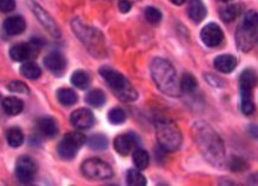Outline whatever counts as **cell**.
Returning <instances> with one entry per match:
<instances>
[{"label": "cell", "instance_id": "6da1fadb", "mask_svg": "<svg viewBox=\"0 0 258 186\" xmlns=\"http://www.w3.org/2000/svg\"><path fill=\"white\" fill-rule=\"evenodd\" d=\"M192 137L203 157L215 167L225 164V147L219 134L205 121L192 125Z\"/></svg>", "mask_w": 258, "mask_h": 186}, {"label": "cell", "instance_id": "7a4b0ae2", "mask_svg": "<svg viewBox=\"0 0 258 186\" xmlns=\"http://www.w3.org/2000/svg\"><path fill=\"white\" fill-rule=\"evenodd\" d=\"M150 72L154 82L163 93L169 97H178L181 86L174 65L164 58H155L151 62Z\"/></svg>", "mask_w": 258, "mask_h": 186}, {"label": "cell", "instance_id": "3957f363", "mask_svg": "<svg viewBox=\"0 0 258 186\" xmlns=\"http://www.w3.org/2000/svg\"><path fill=\"white\" fill-rule=\"evenodd\" d=\"M99 73L106 82L107 86L114 93V96L119 100L125 101V103H131L138 98V92L136 91L134 85L120 72L113 70L110 66H103L100 67Z\"/></svg>", "mask_w": 258, "mask_h": 186}, {"label": "cell", "instance_id": "277c9868", "mask_svg": "<svg viewBox=\"0 0 258 186\" xmlns=\"http://www.w3.org/2000/svg\"><path fill=\"white\" fill-rule=\"evenodd\" d=\"M156 136L163 151L176 152L182 146L183 136L181 128L169 118H163L156 123Z\"/></svg>", "mask_w": 258, "mask_h": 186}, {"label": "cell", "instance_id": "5b68a950", "mask_svg": "<svg viewBox=\"0 0 258 186\" xmlns=\"http://www.w3.org/2000/svg\"><path fill=\"white\" fill-rule=\"evenodd\" d=\"M72 30L81 43L87 47V50L94 56H99L105 50L104 36L98 30L85 25L79 19H73L71 23Z\"/></svg>", "mask_w": 258, "mask_h": 186}, {"label": "cell", "instance_id": "8992f818", "mask_svg": "<svg viewBox=\"0 0 258 186\" xmlns=\"http://www.w3.org/2000/svg\"><path fill=\"white\" fill-rule=\"evenodd\" d=\"M258 85V76L252 69L244 70L239 77L240 90V109L245 116H251L254 112V101L252 92Z\"/></svg>", "mask_w": 258, "mask_h": 186}, {"label": "cell", "instance_id": "52a82bcc", "mask_svg": "<svg viewBox=\"0 0 258 186\" xmlns=\"http://www.w3.org/2000/svg\"><path fill=\"white\" fill-rule=\"evenodd\" d=\"M86 143V138L79 132H69L57 146V152L64 160H72L76 158L78 151Z\"/></svg>", "mask_w": 258, "mask_h": 186}, {"label": "cell", "instance_id": "ba28073f", "mask_svg": "<svg viewBox=\"0 0 258 186\" xmlns=\"http://www.w3.org/2000/svg\"><path fill=\"white\" fill-rule=\"evenodd\" d=\"M81 172L86 178L105 180L113 177V170L106 161L99 158H90L81 164Z\"/></svg>", "mask_w": 258, "mask_h": 186}, {"label": "cell", "instance_id": "9c48e42d", "mask_svg": "<svg viewBox=\"0 0 258 186\" xmlns=\"http://www.w3.org/2000/svg\"><path fill=\"white\" fill-rule=\"evenodd\" d=\"M27 5H29L30 10H31L36 18L38 19V22L42 24L43 28L49 32V35L56 39L60 38L62 32H60L58 24L54 22L52 16H51L42 5H39L38 3H36L35 0H29V2H27Z\"/></svg>", "mask_w": 258, "mask_h": 186}, {"label": "cell", "instance_id": "30bf717a", "mask_svg": "<svg viewBox=\"0 0 258 186\" xmlns=\"http://www.w3.org/2000/svg\"><path fill=\"white\" fill-rule=\"evenodd\" d=\"M38 173V165L36 160L30 155H22L18 158L16 164V175L20 182L30 184L35 180Z\"/></svg>", "mask_w": 258, "mask_h": 186}, {"label": "cell", "instance_id": "8fae6325", "mask_svg": "<svg viewBox=\"0 0 258 186\" xmlns=\"http://www.w3.org/2000/svg\"><path fill=\"white\" fill-rule=\"evenodd\" d=\"M39 47L35 43L27 44V43H19L12 46L10 50V57L15 60V62H26L30 58H33L37 53H39Z\"/></svg>", "mask_w": 258, "mask_h": 186}, {"label": "cell", "instance_id": "7c38bea8", "mask_svg": "<svg viewBox=\"0 0 258 186\" xmlns=\"http://www.w3.org/2000/svg\"><path fill=\"white\" fill-rule=\"evenodd\" d=\"M200 39L208 47H217L223 43L224 33L219 25L215 23H210L204 26V29L200 32Z\"/></svg>", "mask_w": 258, "mask_h": 186}, {"label": "cell", "instance_id": "4fadbf2b", "mask_svg": "<svg viewBox=\"0 0 258 186\" xmlns=\"http://www.w3.org/2000/svg\"><path fill=\"white\" fill-rule=\"evenodd\" d=\"M44 65L54 76L62 77L66 71V59L58 51H54L45 57Z\"/></svg>", "mask_w": 258, "mask_h": 186}, {"label": "cell", "instance_id": "5bb4252c", "mask_svg": "<svg viewBox=\"0 0 258 186\" xmlns=\"http://www.w3.org/2000/svg\"><path fill=\"white\" fill-rule=\"evenodd\" d=\"M138 144L139 143L137 137L134 133L119 134L113 141L114 150L118 152V154L124 155V157H126L131 152H134L135 148H137Z\"/></svg>", "mask_w": 258, "mask_h": 186}, {"label": "cell", "instance_id": "9a60e30c", "mask_svg": "<svg viewBox=\"0 0 258 186\" xmlns=\"http://www.w3.org/2000/svg\"><path fill=\"white\" fill-rule=\"evenodd\" d=\"M70 119L73 126L78 128V130H87V128L92 127L94 124V116L92 111L85 109V107L74 111L71 114Z\"/></svg>", "mask_w": 258, "mask_h": 186}, {"label": "cell", "instance_id": "2e32d148", "mask_svg": "<svg viewBox=\"0 0 258 186\" xmlns=\"http://www.w3.org/2000/svg\"><path fill=\"white\" fill-rule=\"evenodd\" d=\"M4 30L9 36H19L26 30V22L22 16H13L5 20Z\"/></svg>", "mask_w": 258, "mask_h": 186}, {"label": "cell", "instance_id": "e0dca14e", "mask_svg": "<svg viewBox=\"0 0 258 186\" xmlns=\"http://www.w3.org/2000/svg\"><path fill=\"white\" fill-rule=\"evenodd\" d=\"M188 15L189 18L192 20L193 23L199 24L205 19L206 15H208V10L203 0H191L189 3L188 8Z\"/></svg>", "mask_w": 258, "mask_h": 186}, {"label": "cell", "instance_id": "ac0fdd59", "mask_svg": "<svg viewBox=\"0 0 258 186\" xmlns=\"http://www.w3.org/2000/svg\"><path fill=\"white\" fill-rule=\"evenodd\" d=\"M37 127H38V131L40 133L47 138L56 137L59 131L57 121L51 117L39 118L38 121H37Z\"/></svg>", "mask_w": 258, "mask_h": 186}, {"label": "cell", "instance_id": "d6986e66", "mask_svg": "<svg viewBox=\"0 0 258 186\" xmlns=\"http://www.w3.org/2000/svg\"><path fill=\"white\" fill-rule=\"evenodd\" d=\"M216 70L222 73H231L237 66V60L231 55H220L213 60Z\"/></svg>", "mask_w": 258, "mask_h": 186}, {"label": "cell", "instance_id": "ffe728a7", "mask_svg": "<svg viewBox=\"0 0 258 186\" xmlns=\"http://www.w3.org/2000/svg\"><path fill=\"white\" fill-rule=\"evenodd\" d=\"M3 110L9 116H18L24 110V103L17 97H8L3 100Z\"/></svg>", "mask_w": 258, "mask_h": 186}, {"label": "cell", "instance_id": "44dd1931", "mask_svg": "<svg viewBox=\"0 0 258 186\" xmlns=\"http://www.w3.org/2000/svg\"><path fill=\"white\" fill-rule=\"evenodd\" d=\"M57 98H58L59 103L64 106H72L78 101V96L76 91L69 87H62L57 91Z\"/></svg>", "mask_w": 258, "mask_h": 186}, {"label": "cell", "instance_id": "7402d4cb", "mask_svg": "<svg viewBox=\"0 0 258 186\" xmlns=\"http://www.w3.org/2000/svg\"><path fill=\"white\" fill-rule=\"evenodd\" d=\"M71 83L73 86L78 87L80 90H85L90 86L91 84V77L87 72H85L83 70H77L76 72H73L72 77H71Z\"/></svg>", "mask_w": 258, "mask_h": 186}, {"label": "cell", "instance_id": "603a6c76", "mask_svg": "<svg viewBox=\"0 0 258 186\" xmlns=\"http://www.w3.org/2000/svg\"><path fill=\"white\" fill-rule=\"evenodd\" d=\"M132 159L138 170H145L150 164V155L148 151L143 150V148H135L132 152Z\"/></svg>", "mask_w": 258, "mask_h": 186}, {"label": "cell", "instance_id": "cb8c5ba5", "mask_svg": "<svg viewBox=\"0 0 258 186\" xmlns=\"http://www.w3.org/2000/svg\"><path fill=\"white\" fill-rule=\"evenodd\" d=\"M20 73L23 77L27 78L30 80H36L42 76V70L40 67L33 62H26L20 67Z\"/></svg>", "mask_w": 258, "mask_h": 186}, {"label": "cell", "instance_id": "d4e9b609", "mask_svg": "<svg viewBox=\"0 0 258 186\" xmlns=\"http://www.w3.org/2000/svg\"><path fill=\"white\" fill-rule=\"evenodd\" d=\"M245 31L253 33L258 29V12L254 10H250L245 13L243 18L242 26H240Z\"/></svg>", "mask_w": 258, "mask_h": 186}, {"label": "cell", "instance_id": "484cf974", "mask_svg": "<svg viewBox=\"0 0 258 186\" xmlns=\"http://www.w3.org/2000/svg\"><path fill=\"white\" fill-rule=\"evenodd\" d=\"M86 103L91 105L92 107H100L103 106L106 101V96H105L104 91H101L99 89H94L91 90L89 93L86 94V98H85Z\"/></svg>", "mask_w": 258, "mask_h": 186}, {"label": "cell", "instance_id": "4316f807", "mask_svg": "<svg viewBox=\"0 0 258 186\" xmlns=\"http://www.w3.org/2000/svg\"><path fill=\"white\" fill-rule=\"evenodd\" d=\"M181 90L185 93H193L198 87V82H197L196 77L192 73H184L181 78V83H179Z\"/></svg>", "mask_w": 258, "mask_h": 186}, {"label": "cell", "instance_id": "83f0119b", "mask_svg": "<svg viewBox=\"0 0 258 186\" xmlns=\"http://www.w3.org/2000/svg\"><path fill=\"white\" fill-rule=\"evenodd\" d=\"M6 139L11 147H19L24 143V133L19 127H11L8 130L6 133Z\"/></svg>", "mask_w": 258, "mask_h": 186}, {"label": "cell", "instance_id": "f1b7e54d", "mask_svg": "<svg viewBox=\"0 0 258 186\" xmlns=\"http://www.w3.org/2000/svg\"><path fill=\"white\" fill-rule=\"evenodd\" d=\"M240 11H242V8L238 4H232L226 6V8L222 9L220 11V19L223 20L224 23H232L233 20L237 19V17L239 16Z\"/></svg>", "mask_w": 258, "mask_h": 186}, {"label": "cell", "instance_id": "f546056e", "mask_svg": "<svg viewBox=\"0 0 258 186\" xmlns=\"http://www.w3.org/2000/svg\"><path fill=\"white\" fill-rule=\"evenodd\" d=\"M86 143H87V146H89L91 150L103 151L107 147L108 140L104 134L98 133V134H93V136H91L89 139L86 140Z\"/></svg>", "mask_w": 258, "mask_h": 186}, {"label": "cell", "instance_id": "4dcf8cb0", "mask_svg": "<svg viewBox=\"0 0 258 186\" xmlns=\"http://www.w3.org/2000/svg\"><path fill=\"white\" fill-rule=\"evenodd\" d=\"M251 38H252V33L247 32L242 28H239L236 36V40L237 44H238V47L242 51H244V52H245V51H249L251 49V46H252V44H251Z\"/></svg>", "mask_w": 258, "mask_h": 186}, {"label": "cell", "instance_id": "1f68e13d", "mask_svg": "<svg viewBox=\"0 0 258 186\" xmlns=\"http://www.w3.org/2000/svg\"><path fill=\"white\" fill-rule=\"evenodd\" d=\"M126 182L130 186H145L147 185V178L139 170H128L126 173Z\"/></svg>", "mask_w": 258, "mask_h": 186}, {"label": "cell", "instance_id": "d6a6232c", "mask_svg": "<svg viewBox=\"0 0 258 186\" xmlns=\"http://www.w3.org/2000/svg\"><path fill=\"white\" fill-rule=\"evenodd\" d=\"M107 118L108 120H110V123L114 125H120L126 120V113H125V111L123 109H120V107H114V109L110 110V112L107 114Z\"/></svg>", "mask_w": 258, "mask_h": 186}, {"label": "cell", "instance_id": "836d02e7", "mask_svg": "<svg viewBox=\"0 0 258 186\" xmlns=\"http://www.w3.org/2000/svg\"><path fill=\"white\" fill-rule=\"evenodd\" d=\"M145 18H147V20L150 24H152V25H157V24H159L162 22V12L159 11L158 9L154 8V6H149V8H147V10H145Z\"/></svg>", "mask_w": 258, "mask_h": 186}, {"label": "cell", "instance_id": "e575fe53", "mask_svg": "<svg viewBox=\"0 0 258 186\" xmlns=\"http://www.w3.org/2000/svg\"><path fill=\"white\" fill-rule=\"evenodd\" d=\"M229 168L232 172H237V173H240V172H244L247 168V163L245 159L240 157H232L229 161Z\"/></svg>", "mask_w": 258, "mask_h": 186}, {"label": "cell", "instance_id": "d590c367", "mask_svg": "<svg viewBox=\"0 0 258 186\" xmlns=\"http://www.w3.org/2000/svg\"><path fill=\"white\" fill-rule=\"evenodd\" d=\"M8 89L11 91V92H15V93L29 94L30 92L29 86H27L25 83L20 82V80H13V82H11L8 85Z\"/></svg>", "mask_w": 258, "mask_h": 186}, {"label": "cell", "instance_id": "8d00e7d4", "mask_svg": "<svg viewBox=\"0 0 258 186\" xmlns=\"http://www.w3.org/2000/svg\"><path fill=\"white\" fill-rule=\"evenodd\" d=\"M16 0H0V11L3 13H10L15 11Z\"/></svg>", "mask_w": 258, "mask_h": 186}, {"label": "cell", "instance_id": "74e56055", "mask_svg": "<svg viewBox=\"0 0 258 186\" xmlns=\"http://www.w3.org/2000/svg\"><path fill=\"white\" fill-rule=\"evenodd\" d=\"M205 80L213 87H222L223 86L222 80H220L219 78H217L216 76H213V74H205Z\"/></svg>", "mask_w": 258, "mask_h": 186}, {"label": "cell", "instance_id": "f35d334b", "mask_svg": "<svg viewBox=\"0 0 258 186\" xmlns=\"http://www.w3.org/2000/svg\"><path fill=\"white\" fill-rule=\"evenodd\" d=\"M118 8H119V11L121 13H127L132 8V4L128 0H120L119 4H118Z\"/></svg>", "mask_w": 258, "mask_h": 186}, {"label": "cell", "instance_id": "ab89813d", "mask_svg": "<svg viewBox=\"0 0 258 186\" xmlns=\"http://www.w3.org/2000/svg\"><path fill=\"white\" fill-rule=\"evenodd\" d=\"M247 133H249L252 138H254V139H258V125L256 124L249 125V126H247Z\"/></svg>", "mask_w": 258, "mask_h": 186}, {"label": "cell", "instance_id": "60d3db41", "mask_svg": "<svg viewBox=\"0 0 258 186\" xmlns=\"http://www.w3.org/2000/svg\"><path fill=\"white\" fill-rule=\"evenodd\" d=\"M170 2H171L172 4H174V5L179 6V5H183V4H184V3L186 2V0H170Z\"/></svg>", "mask_w": 258, "mask_h": 186}, {"label": "cell", "instance_id": "b9f144b4", "mask_svg": "<svg viewBox=\"0 0 258 186\" xmlns=\"http://www.w3.org/2000/svg\"><path fill=\"white\" fill-rule=\"evenodd\" d=\"M220 3H227V2H231V0H218Z\"/></svg>", "mask_w": 258, "mask_h": 186}, {"label": "cell", "instance_id": "7bdbcfd3", "mask_svg": "<svg viewBox=\"0 0 258 186\" xmlns=\"http://www.w3.org/2000/svg\"><path fill=\"white\" fill-rule=\"evenodd\" d=\"M256 40H257V43H258V35H257V39Z\"/></svg>", "mask_w": 258, "mask_h": 186}]
</instances>
